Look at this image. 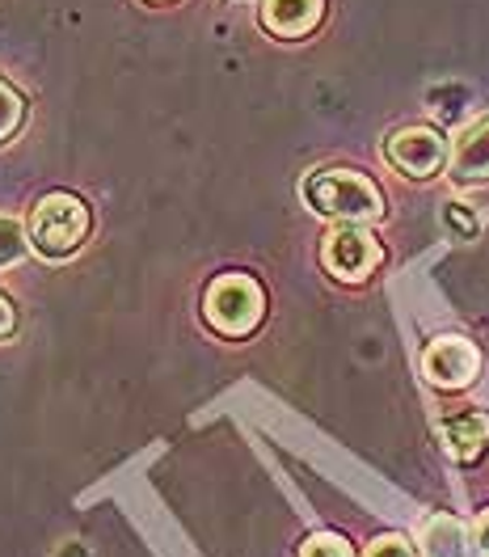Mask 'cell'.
I'll return each instance as SVG.
<instances>
[{"instance_id": "obj_1", "label": "cell", "mask_w": 489, "mask_h": 557, "mask_svg": "<svg viewBox=\"0 0 489 557\" xmlns=\"http://www.w3.org/2000/svg\"><path fill=\"white\" fill-rule=\"evenodd\" d=\"M304 203L325 215V220H342V224H367L385 215V195L380 186L359 170H316L304 177Z\"/></svg>"}, {"instance_id": "obj_2", "label": "cell", "mask_w": 489, "mask_h": 557, "mask_svg": "<svg viewBox=\"0 0 489 557\" xmlns=\"http://www.w3.org/2000/svg\"><path fill=\"white\" fill-rule=\"evenodd\" d=\"M89 233H93V215L72 190H51L30 211V245L42 258H72L89 242Z\"/></svg>"}, {"instance_id": "obj_3", "label": "cell", "mask_w": 489, "mask_h": 557, "mask_svg": "<svg viewBox=\"0 0 489 557\" xmlns=\"http://www.w3.org/2000/svg\"><path fill=\"white\" fill-rule=\"evenodd\" d=\"M203 317L224 338H244L266 317V292L253 275H220L203 296Z\"/></svg>"}, {"instance_id": "obj_4", "label": "cell", "mask_w": 489, "mask_h": 557, "mask_svg": "<svg viewBox=\"0 0 489 557\" xmlns=\"http://www.w3.org/2000/svg\"><path fill=\"white\" fill-rule=\"evenodd\" d=\"M380 258H385L380 242H376L367 228H359V224L334 228V233L325 237V245H321L325 271L334 278H342V283H363V278L380 267Z\"/></svg>"}, {"instance_id": "obj_5", "label": "cell", "mask_w": 489, "mask_h": 557, "mask_svg": "<svg viewBox=\"0 0 489 557\" xmlns=\"http://www.w3.org/2000/svg\"><path fill=\"white\" fill-rule=\"evenodd\" d=\"M388 165L405 177H435L448 161V139L435 127H401L385 144Z\"/></svg>"}, {"instance_id": "obj_6", "label": "cell", "mask_w": 489, "mask_h": 557, "mask_svg": "<svg viewBox=\"0 0 489 557\" xmlns=\"http://www.w3.org/2000/svg\"><path fill=\"white\" fill-rule=\"evenodd\" d=\"M422 372H426V381L435 384V388H464V384H473V376L481 372V355L477 347L468 343V338H435L426 355H422Z\"/></svg>"}, {"instance_id": "obj_7", "label": "cell", "mask_w": 489, "mask_h": 557, "mask_svg": "<svg viewBox=\"0 0 489 557\" xmlns=\"http://www.w3.org/2000/svg\"><path fill=\"white\" fill-rule=\"evenodd\" d=\"M452 182L473 186V182H489V114L468 123L452 144Z\"/></svg>"}, {"instance_id": "obj_8", "label": "cell", "mask_w": 489, "mask_h": 557, "mask_svg": "<svg viewBox=\"0 0 489 557\" xmlns=\"http://www.w3.org/2000/svg\"><path fill=\"white\" fill-rule=\"evenodd\" d=\"M258 17L275 38H304L325 17V0H262Z\"/></svg>"}, {"instance_id": "obj_9", "label": "cell", "mask_w": 489, "mask_h": 557, "mask_svg": "<svg viewBox=\"0 0 489 557\" xmlns=\"http://www.w3.org/2000/svg\"><path fill=\"white\" fill-rule=\"evenodd\" d=\"M443 448L455 460H477L489 448V414L481 410H464L443 422Z\"/></svg>"}, {"instance_id": "obj_10", "label": "cell", "mask_w": 489, "mask_h": 557, "mask_svg": "<svg viewBox=\"0 0 489 557\" xmlns=\"http://www.w3.org/2000/svg\"><path fill=\"white\" fill-rule=\"evenodd\" d=\"M473 541L468 528L455 516H430L422 523V557H473Z\"/></svg>"}, {"instance_id": "obj_11", "label": "cell", "mask_w": 489, "mask_h": 557, "mask_svg": "<svg viewBox=\"0 0 489 557\" xmlns=\"http://www.w3.org/2000/svg\"><path fill=\"white\" fill-rule=\"evenodd\" d=\"M22 127H26V98L17 94V85H13V81H4V76H0V148H4V144H13Z\"/></svg>"}, {"instance_id": "obj_12", "label": "cell", "mask_w": 489, "mask_h": 557, "mask_svg": "<svg viewBox=\"0 0 489 557\" xmlns=\"http://www.w3.org/2000/svg\"><path fill=\"white\" fill-rule=\"evenodd\" d=\"M22 258H26V233L13 220H0V271L17 267Z\"/></svg>"}, {"instance_id": "obj_13", "label": "cell", "mask_w": 489, "mask_h": 557, "mask_svg": "<svg viewBox=\"0 0 489 557\" xmlns=\"http://www.w3.org/2000/svg\"><path fill=\"white\" fill-rule=\"evenodd\" d=\"M300 557H354V554H350V545L342 541V536H334V532H316V536L304 541Z\"/></svg>"}, {"instance_id": "obj_14", "label": "cell", "mask_w": 489, "mask_h": 557, "mask_svg": "<svg viewBox=\"0 0 489 557\" xmlns=\"http://www.w3.org/2000/svg\"><path fill=\"white\" fill-rule=\"evenodd\" d=\"M363 557H418V554H414V545L405 536H376Z\"/></svg>"}, {"instance_id": "obj_15", "label": "cell", "mask_w": 489, "mask_h": 557, "mask_svg": "<svg viewBox=\"0 0 489 557\" xmlns=\"http://www.w3.org/2000/svg\"><path fill=\"white\" fill-rule=\"evenodd\" d=\"M443 220H448V228H455L460 237H473V233H477V220H473V215L464 211V203H448Z\"/></svg>"}, {"instance_id": "obj_16", "label": "cell", "mask_w": 489, "mask_h": 557, "mask_svg": "<svg viewBox=\"0 0 489 557\" xmlns=\"http://www.w3.org/2000/svg\"><path fill=\"white\" fill-rule=\"evenodd\" d=\"M13 330H17V309H13V300L0 292V343H4Z\"/></svg>"}, {"instance_id": "obj_17", "label": "cell", "mask_w": 489, "mask_h": 557, "mask_svg": "<svg viewBox=\"0 0 489 557\" xmlns=\"http://www.w3.org/2000/svg\"><path fill=\"white\" fill-rule=\"evenodd\" d=\"M473 549H477V557H489V511L473 528Z\"/></svg>"}, {"instance_id": "obj_18", "label": "cell", "mask_w": 489, "mask_h": 557, "mask_svg": "<svg viewBox=\"0 0 489 557\" xmlns=\"http://www.w3.org/2000/svg\"><path fill=\"white\" fill-rule=\"evenodd\" d=\"M152 4H165V0H152Z\"/></svg>"}]
</instances>
